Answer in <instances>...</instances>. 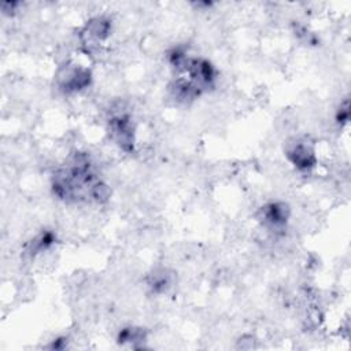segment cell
Returning a JSON list of instances; mask_svg holds the SVG:
<instances>
[{
  "instance_id": "cell-1",
  "label": "cell",
  "mask_w": 351,
  "mask_h": 351,
  "mask_svg": "<svg viewBox=\"0 0 351 351\" xmlns=\"http://www.w3.org/2000/svg\"><path fill=\"white\" fill-rule=\"evenodd\" d=\"M52 191L64 202L104 203L111 193L108 185L93 171L85 154H75L64 167L55 171Z\"/></svg>"
},
{
  "instance_id": "cell-2",
  "label": "cell",
  "mask_w": 351,
  "mask_h": 351,
  "mask_svg": "<svg viewBox=\"0 0 351 351\" xmlns=\"http://www.w3.org/2000/svg\"><path fill=\"white\" fill-rule=\"evenodd\" d=\"M92 73L89 69L75 64H66L56 74V84L64 93L80 92L90 85Z\"/></svg>"
},
{
  "instance_id": "cell-3",
  "label": "cell",
  "mask_w": 351,
  "mask_h": 351,
  "mask_svg": "<svg viewBox=\"0 0 351 351\" xmlns=\"http://www.w3.org/2000/svg\"><path fill=\"white\" fill-rule=\"evenodd\" d=\"M108 130L112 141L125 152L134 149V126L128 114H118L108 119Z\"/></svg>"
},
{
  "instance_id": "cell-4",
  "label": "cell",
  "mask_w": 351,
  "mask_h": 351,
  "mask_svg": "<svg viewBox=\"0 0 351 351\" xmlns=\"http://www.w3.org/2000/svg\"><path fill=\"white\" fill-rule=\"evenodd\" d=\"M111 33V21L106 16H95L89 19L80 33L82 45L86 52H93L99 45L108 38Z\"/></svg>"
},
{
  "instance_id": "cell-5",
  "label": "cell",
  "mask_w": 351,
  "mask_h": 351,
  "mask_svg": "<svg viewBox=\"0 0 351 351\" xmlns=\"http://www.w3.org/2000/svg\"><path fill=\"white\" fill-rule=\"evenodd\" d=\"M285 156L299 171H310L317 165V155L313 144L302 138L287 144Z\"/></svg>"
},
{
  "instance_id": "cell-6",
  "label": "cell",
  "mask_w": 351,
  "mask_h": 351,
  "mask_svg": "<svg viewBox=\"0 0 351 351\" xmlns=\"http://www.w3.org/2000/svg\"><path fill=\"white\" fill-rule=\"evenodd\" d=\"M289 206L284 202H270L262 206L256 213V219L269 230H284L289 219Z\"/></svg>"
},
{
  "instance_id": "cell-7",
  "label": "cell",
  "mask_w": 351,
  "mask_h": 351,
  "mask_svg": "<svg viewBox=\"0 0 351 351\" xmlns=\"http://www.w3.org/2000/svg\"><path fill=\"white\" fill-rule=\"evenodd\" d=\"M55 241H56V236L53 234V232H51V230L41 232L33 240H30V243L26 244V251L25 252L30 258H34L36 255L49 250L55 244Z\"/></svg>"
},
{
  "instance_id": "cell-8",
  "label": "cell",
  "mask_w": 351,
  "mask_h": 351,
  "mask_svg": "<svg viewBox=\"0 0 351 351\" xmlns=\"http://www.w3.org/2000/svg\"><path fill=\"white\" fill-rule=\"evenodd\" d=\"M144 339H145V333L141 328L129 326V328L121 329V332L118 333V343H121V344L136 343V341H141Z\"/></svg>"
},
{
  "instance_id": "cell-9",
  "label": "cell",
  "mask_w": 351,
  "mask_h": 351,
  "mask_svg": "<svg viewBox=\"0 0 351 351\" xmlns=\"http://www.w3.org/2000/svg\"><path fill=\"white\" fill-rule=\"evenodd\" d=\"M170 276L166 274L165 270H162L160 273H154L149 277L148 285L154 292H165L169 287H170Z\"/></svg>"
},
{
  "instance_id": "cell-10",
  "label": "cell",
  "mask_w": 351,
  "mask_h": 351,
  "mask_svg": "<svg viewBox=\"0 0 351 351\" xmlns=\"http://www.w3.org/2000/svg\"><path fill=\"white\" fill-rule=\"evenodd\" d=\"M348 117H350V110H348V100H344V103L340 106V108L337 110V114H336V121L337 123L340 125H344L347 123L348 121Z\"/></svg>"
}]
</instances>
